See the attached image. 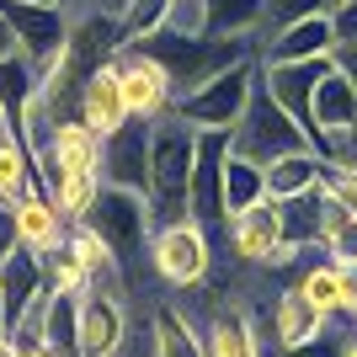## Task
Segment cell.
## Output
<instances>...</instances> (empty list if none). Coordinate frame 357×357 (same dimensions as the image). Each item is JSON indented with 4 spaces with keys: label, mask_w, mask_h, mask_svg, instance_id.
I'll return each instance as SVG.
<instances>
[{
    "label": "cell",
    "mask_w": 357,
    "mask_h": 357,
    "mask_svg": "<svg viewBox=\"0 0 357 357\" xmlns=\"http://www.w3.org/2000/svg\"><path fill=\"white\" fill-rule=\"evenodd\" d=\"M27 192H38V165L32 149L22 144V134H0V203L16 208Z\"/></svg>",
    "instance_id": "26"
},
{
    "label": "cell",
    "mask_w": 357,
    "mask_h": 357,
    "mask_svg": "<svg viewBox=\"0 0 357 357\" xmlns=\"http://www.w3.org/2000/svg\"><path fill=\"white\" fill-rule=\"evenodd\" d=\"M314 245H320L331 261H342V267H352V261H357V213H347L331 192H326V203H320V229H314Z\"/></svg>",
    "instance_id": "28"
},
{
    "label": "cell",
    "mask_w": 357,
    "mask_h": 357,
    "mask_svg": "<svg viewBox=\"0 0 357 357\" xmlns=\"http://www.w3.org/2000/svg\"><path fill=\"white\" fill-rule=\"evenodd\" d=\"M278 240H288V224H283V203H272V197L224 224V245H229V256L240 267H267Z\"/></svg>",
    "instance_id": "15"
},
{
    "label": "cell",
    "mask_w": 357,
    "mask_h": 357,
    "mask_svg": "<svg viewBox=\"0 0 357 357\" xmlns=\"http://www.w3.org/2000/svg\"><path fill=\"white\" fill-rule=\"evenodd\" d=\"M336 0H267V27H283V22H304V16H331Z\"/></svg>",
    "instance_id": "32"
},
{
    "label": "cell",
    "mask_w": 357,
    "mask_h": 357,
    "mask_svg": "<svg viewBox=\"0 0 357 357\" xmlns=\"http://www.w3.org/2000/svg\"><path fill=\"white\" fill-rule=\"evenodd\" d=\"M326 54H336V27H331V16L283 22V27H267L256 38V59L261 64H304V59H326Z\"/></svg>",
    "instance_id": "13"
},
{
    "label": "cell",
    "mask_w": 357,
    "mask_h": 357,
    "mask_svg": "<svg viewBox=\"0 0 357 357\" xmlns=\"http://www.w3.org/2000/svg\"><path fill=\"white\" fill-rule=\"evenodd\" d=\"M314 149L331 155V149L342 144V139H357V80L342 59L331 64L320 75V86H314V128H310Z\"/></svg>",
    "instance_id": "10"
},
{
    "label": "cell",
    "mask_w": 357,
    "mask_h": 357,
    "mask_svg": "<svg viewBox=\"0 0 357 357\" xmlns=\"http://www.w3.org/2000/svg\"><path fill=\"white\" fill-rule=\"evenodd\" d=\"M203 347H208V357H267L261 331H256V320L240 310V304H219V310L208 314Z\"/></svg>",
    "instance_id": "21"
},
{
    "label": "cell",
    "mask_w": 357,
    "mask_h": 357,
    "mask_svg": "<svg viewBox=\"0 0 357 357\" xmlns=\"http://www.w3.org/2000/svg\"><path fill=\"white\" fill-rule=\"evenodd\" d=\"M224 160H229V134L219 128H197V160H192V181H187V213H192L208 235H224Z\"/></svg>",
    "instance_id": "8"
},
{
    "label": "cell",
    "mask_w": 357,
    "mask_h": 357,
    "mask_svg": "<svg viewBox=\"0 0 357 357\" xmlns=\"http://www.w3.org/2000/svg\"><path fill=\"white\" fill-rule=\"evenodd\" d=\"M336 59H342L347 70H352V80H357V43H352V48H336Z\"/></svg>",
    "instance_id": "39"
},
{
    "label": "cell",
    "mask_w": 357,
    "mask_h": 357,
    "mask_svg": "<svg viewBox=\"0 0 357 357\" xmlns=\"http://www.w3.org/2000/svg\"><path fill=\"white\" fill-rule=\"evenodd\" d=\"M38 91H43V70L27 59V54H11V59H0V112H6V128H22V112L38 102Z\"/></svg>",
    "instance_id": "24"
},
{
    "label": "cell",
    "mask_w": 357,
    "mask_h": 357,
    "mask_svg": "<svg viewBox=\"0 0 357 357\" xmlns=\"http://www.w3.org/2000/svg\"><path fill=\"white\" fill-rule=\"evenodd\" d=\"M326 331H331V320H326L320 310H314V304H310L304 294H298L294 283L272 294V320H267L272 352H288V347H304V342H314V336H326Z\"/></svg>",
    "instance_id": "18"
},
{
    "label": "cell",
    "mask_w": 357,
    "mask_h": 357,
    "mask_svg": "<svg viewBox=\"0 0 357 357\" xmlns=\"http://www.w3.org/2000/svg\"><path fill=\"white\" fill-rule=\"evenodd\" d=\"M128 43H139L149 59L165 64L176 96L197 91L208 75H219L235 59H251L256 54V38H171V32H139V38H128Z\"/></svg>",
    "instance_id": "2"
},
{
    "label": "cell",
    "mask_w": 357,
    "mask_h": 357,
    "mask_svg": "<svg viewBox=\"0 0 357 357\" xmlns=\"http://www.w3.org/2000/svg\"><path fill=\"white\" fill-rule=\"evenodd\" d=\"M294 288L310 298L320 314H326L331 326H336V320H352V314H347V278H342V261H331L320 245H310V256L298 261Z\"/></svg>",
    "instance_id": "19"
},
{
    "label": "cell",
    "mask_w": 357,
    "mask_h": 357,
    "mask_svg": "<svg viewBox=\"0 0 357 357\" xmlns=\"http://www.w3.org/2000/svg\"><path fill=\"white\" fill-rule=\"evenodd\" d=\"M16 245H27V251H38V256H54L70 240V219L59 213V203L38 187V192H27L22 203H16Z\"/></svg>",
    "instance_id": "20"
},
{
    "label": "cell",
    "mask_w": 357,
    "mask_h": 357,
    "mask_svg": "<svg viewBox=\"0 0 357 357\" xmlns=\"http://www.w3.org/2000/svg\"><path fill=\"white\" fill-rule=\"evenodd\" d=\"M43 298H48V261L27 245H11L0 256V320H6V331L22 326L27 310H38Z\"/></svg>",
    "instance_id": "11"
},
{
    "label": "cell",
    "mask_w": 357,
    "mask_h": 357,
    "mask_svg": "<svg viewBox=\"0 0 357 357\" xmlns=\"http://www.w3.org/2000/svg\"><path fill=\"white\" fill-rule=\"evenodd\" d=\"M320 181H326V155H320V149H294V155H278V160L267 165V197L272 203L314 192Z\"/></svg>",
    "instance_id": "23"
},
{
    "label": "cell",
    "mask_w": 357,
    "mask_h": 357,
    "mask_svg": "<svg viewBox=\"0 0 357 357\" xmlns=\"http://www.w3.org/2000/svg\"><path fill=\"white\" fill-rule=\"evenodd\" d=\"M336 64V54H326V59H304V64H261V86L272 91V102L283 107L288 118L310 134L314 128V86H320V75ZM314 144V139H310Z\"/></svg>",
    "instance_id": "14"
},
{
    "label": "cell",
    "mask_w": 357,
    "mask_h": 357,
    "mask_svg": "<svg viewBox=\"0 0 357 357\" xmlns=\"http://www.w3.org/2000/svg\"><path fill=\"white\" fill-rule=\"evenodd\" d=\"M278 357H342V331L331 326L326 336H314V342H304V347H288V352H278Z\"/></svg>",
    "instance_id": "35"
},
{
    "label": "cell",
    "mask_w": 357,
    "mask_h": 357,
    "mask_svg": "<svg viewBox=\"0 0 357 357\" xmlns=\"http://www.w3.org/2000/svg\"><path fill=\"white\" fill-rule=\"evenodd\" d=\"M0 16L16 38V54H27L38 70L64 54V38H70V16L64 6H48V0H0Z\"/></svg>",
    "instance_id": "7"
},
{
    "label": "cell",
    "mask_w": 357,
    "mask_h": 357,
    "mask_svg": "<svg viewBox=\"0 0 357 357\" xmlns=\"http://www.w3.org/2000/svg\"><path fill=\"white\" fill-rule=\"evenodd\" d=\"M112 64H118V75H123L128 118L160 123V118H171V112H176V86H171V75H165L160 59H149L139 43H123L118 54H112Z\"/></svg>",
    "instance_id": "9"
},
{
    "label": "cell",
    "mask_w": 357,
    "mask_h": 357,
    "mask_svg": "<svg viewBox=\"0 0 357 357\" xmlns=\"http://www.w3.org/2000/svg\"><path fill=\"white\" fill-rule=\"evenodd\" d=\"M149 32H171V38H208V0H165L160 22Z\"/></svg>",
    "instance_id": "30"
},
{
    "label": "cell",
    "mask_w": 357,
    "mask_h": 357,
    "mask_svg": "<svg viewBox=\"0 0 357 357\" xmlns=\"http://www.w3.org/2000/svg\"><path fill=\"white\" fill-rule=\"evenodd\" d=\"M48 197L59 203V213L70 224H86L91 208H96V197H102V176L96 171H70V176H59L48 187Z\"/></svg>",
    "instance_id": "29"
},
{
    "label": "cell",
    "mask_w": 357,
    "mask_h": 357,
    "mask_svg": "<svg viewBox=\"0 0 357 357\" xmlns=\"http://www.w3.org/2000/svg\"><path fill=\"white\" fill-rule=\"evenodd\" d=\"M43 261H48V294L86 298L91 288H96V283H91V272L80 267V256H75L70 245H59V251H54V256H43Z\"/></svg>",
    "instance_id": "31"
},
{
    "label": "cell",
    "mask_w": 357,
    "mask_h": 357,
    "mask_svg": "<svg viewBox=\"0 0 357 357\" xmlns=\"http://www.w3.org/2000/svg\"><path fill=\"white\" fill-rule=\"evenodd\" d=\"M0 336H6V320H0Z\"/></svg>",
    "instance_id": "42"
},
{
    "label": "cell",
    "mask_w": 357,
    "mask_h": 357,
    "mask_svg": "<svg viewBox=\"0 0 357 357\" xmlns=\"http://www.w3.org/2000/svg\"><path fill=\"white\" fill-rule=\"evenodd\" d=\"M192 160H197V128H187L176 112L149 123V208H155V224L192 219L187 213Z\"/></svg>",
    "instance_id": "1"
},
{
    "label": "cell",
    "mask_w": 357,
    "mask_h": 357,
    "mask_svg": "<svg viewBox=\"0 0 357 357\" xmlns=\"http://www.w3.org/2000/svg\"><path fill=\"white\" fill-rule=\"evenodd\" d=\"M75 118L86 123L96 139H112L123 123H128V96H123V75H118L112 59L80 86V96H75Z\"/></svg>",
    "instance_id": "17"
},
{
    "label": "cell",
    "mask_w": 357,
    "mask_h": 357,
    "mask_svg": "<svg viewBox=\"0 0 357 357\" xmlns=\"http://www.w3.org/2000/svg\"><path fill=\"white\" fill-rule=\"evenodd\" d=\"M331 27H336V48H352L357 43V0H336Z\"/></svg>",
    "instance_id": "34"
},
{
    "label": "cell",
    "mask_w": 357,
    "mask_h": 357,
    "mask_svg": "<svg viewBox=\"0 0 357 357\" xmlns=\"http://www.w3.org/2000/svg\"><path fill=\"white\" fill-rule=\"evenodd\" d=\"M149 267L160 278L165 288H176V294H192V288L208 283L213 272V235L203 229L197 219H176V224H155V235H149Z\"/></svg>",
    "instance_id": "4"
},
{
    "label": "cell",
    "mask_w": 357,
    "mask_h": 357,
    "mask_svg": "<svg viewBox=\"0 0 357 357\" xmlns=\"http://www.w3.org/2000/svg\"><path fill=\"white\" fill-rule=\"evenodd\" d=\"M229 149H235V155H245V160H256V165H272L278 155L314 149V144H310V134H304V128L288 118L283 107L272 102V91L256 86L251 107H245V118L229 128Z\"/></svg>",
    "instance_id": "5"
},
{
    "label": "cell",
    "mask_w": 357,
    "mask_h": 357,
    "mask_svg": "<svg viewBox=\"0 0 357 357\" xmlns=\"http://www.w3.org/2000/svg\"><path fill=\"white\" fill-rule=\"evenodd\" d=\"M0 134H11V128H6V112H0Z\"/></svg>",
    "instance_id": "41"
},
{
    "label": "cell",
    "mask_w": 357,
    "mask_h": 357,
    "mask_svg": "<svg viewBox=\"0 0 357 357\" xmlns=\"http://www.w3.org/2000/svg\"><path fill=\"white\" fill-rule=\"evenodd\" d=\"M0 357H22V352H16V342H11V336H0Z\"/></svg>",
    "instance_id": "40"
},
{
    "label": "cell",
    "mask_w": 357,
    "mask_h": 357,
    "mask_svg": "<svg viewBox=\"0 0 357 357\" xmlns=\"http://www.w3.org/2000/svg\"><path fill=\"white\" fill-rule=\"evenodd\" d=\"M86 6H102V11H118V16L134 11V0H86Z\"/></svg>",
    "instance_id": "38"
},
{
    "label": "cell",
    "mask_w": 357,
    "mask_h": 357,
    "mask_svg": "<svg viewBox=\"0 0 357 357\" xmlns=\"http://www.w3.org/2000/svg\"><path fill=\"white\" fill-rule=\"evenodd\" d=\"M16 54V38H11V27H6V16H0V59H11Z\"/></svg>",
    "instance_id": "37"
},
{
    "label": "cell",
    "mask_w": 357,
    "mask_h": 357,
    "mask_svg": "<svg viewBox=\"0 0 357 357\" xmlns=\"http://www.w3.org/2000/svg\"><path fill=\"white\" fill-rule=\"evenodd\" d=\"M342 278H347V314L357 320V261H352V267H342Z\"/></svg>",
    "instance_id": "36"
},
{
    "label": "cell",
    "mask_w": 357,
    "mask_h": 357,
    "mask_svg": "<svg viewBox=\"0 0 357 357\" xmlns=\"http://www.w3.org/2000/svg\"><path fill=\"white\" fill-rule=\"evenodd\" d=\"M149 336H155V357H208L203 331L192 326V314L181 310L176 298H160L149 310Z\"/></svg>",
    "instance_id": "22"
},
{
    "label": "cell",
    "mask_w": 357,
    "mask_h": 357,
    "mask_svg": "<svg viewBox=\"0 0 357 357\" xmlns=\"http://www.w3.org/2000/svg\"><path fill=\"white\" fill-rule=\"evenodd\" d=\"M267 0H208V38H261Z\"/></svg>",
    "instance_id": "27"
},
{
    "label": "cell",
    "mask_w": 357,
    "mask_h": 357,
    "mask_svg": "<svg viewBox=\"0 0 357 357\" xmlns=\"http://www.w3.org/2000/svg\"><path fill=\"white\" fill-rule=\"evenodd\" d=\"M91 229L112 245V256L123 261V272L134 267L139 256L149 251V235H155V208H149L144 192H128V187H102L96 208H91Z\"/></svg>",
    "instance_id": "6"
},
{
    "label": "cell",
    "mask_w": 357,
    "mask_h": 357,
    "mask_svg": "<svg viewBox=\"0 0 357 357\" xmlns=\"http://www.w3.org/2000/svg\"><path fill=\"white\" fill-rule=\"evenodd\" d=\"M102 187H128L149 197V123L128 118L112 139H102Z\"/></svg>",
    "instance_id": "16"
},
{
    "label": "cell",
    "mask_w": 357,
    "mask_h": 357,
    "mask_svg": "<svg viewBox=\"0 0 357 357\" xmlns=\"http://www.w3.org/2000/svg\"><path fill=\"white\" fill-rule=\"evenodd\" d=\"M347 213H357V165H326V181H320Z\"/></svg>",
    "instance_id": "33"
},
{
    "label": "cell",
    "mask_w": 357,
    "mask_h": 357,
    "mask_svg": "<svg viewBox=\"0 0 357 357\" xmlns=\"http://www.w3.org/2000/svg\"><path fill=\"white\" fill-rule=\"evenodd\" d=\"M256 203H267V165H256L229 149V160H224V213L235 219V213L256 208Z\"/></svg>",
    "instance_id": "25"
},
{
    "label": "cell",
    "mask_w": 357,
    "mask_h": 357,
    "mask_svg": "<svg viewBox=\"0 0 357 357\" xmlns=\"http://www.w3.org/2000/svg\"><path fill=\"white\" fill-rule=\"evenodd\" d=\"M256 86H261V59L251 54V59H235L229 70L208 75L197 91L176 96V118L187 123V128H219V134H229V128L245 118Z\"/></svg>",
    "instance_id": "3"
},
{
    "label": "cell",
    "mask_w": 357,
    "mask_h": 357,
    "mask_svg": "<svg viewBox=\"0 0 357 357\" xmlns=\"http://www.w3.org/2000/svg\"><path fill=\"white\" fill-rule=\"evenodd\" d=\"M128 310H123V294H107V288H91L80 298V331H75V357H118L128 342Z\"/></svg>",
    "instance_id": "12"
}]
</instances>
